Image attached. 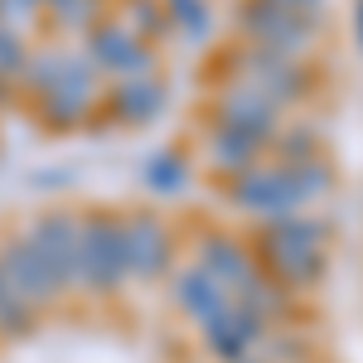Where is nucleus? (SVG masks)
Instances as JSON below:
<instances>
[{"label":"nucleus","mask_w":363,"mask_h":363,"mask_svg":"<svg viewBox=\"0 0 363 363\" xmlns=\"http://www.w3.org/2000/svg\"><path fill=\"white\" fill-rule=\"evenodd\" d=\"M228 203L238 213H247L257 223H272L286 213H306L315 199L335 194L339 174L335 165L320 155V160H301V165H286V160H262V165L242 169L238 179H223Z\"/></svg>","instance_id":"1"},{"label":"nucleus","mask_w":363,"mask_h":363,"mask_svg":"<svg viewBox=\"0 0 363 363\" xmlns=\"http://www.w3.org/2000/svg\"><path fill=\"white\" fill-rule=\"evenodd\" d=\"M330 238L335 233H330L325 218L286 213V218H272V223H257L252 252H257V267L272 281H281L291 296H306L330 272Z\"/></svg>","instance_id":"2"},{"label":"nucleus","mask_w":363,"mask_h":363,"mask_svg":"<svg viewBox=\"0 0 363 363\" xmlns=\"http://www.w3.org/2000/svg\"><path fill=\"white\" fill-rule=\"evenodd\" d=\"M218 83H242L252 92H262L272 107L291 112V107H306L320 87V73L310 68L306 58H286V54H272V49H257V44H233L223 49V58L213 63Z\"/></svg>","instance_id":"3"},{"label":"nucleus","mask_w":363,"mask_h":363,"mask_svg":"<svg viewBox=\"0 0 363 363\" xmlns=\"http://www.w3.org/2000/svg\"><path fill=\"white\" fill-rule=\"evenodd\" d=\"M102 78H97V68L83 58L78 44H68V58H63V73H58V83L44 92V97H34L29 102V112L39 116V126L49 131V136H78V131H92L97 121H102Z\"/></svg>","instance_id":"4"},{"label":"nucleus","mask_w":363,"mask_h":363,"mask_svg":"<svg viewBox=\"0 0 363 363\" xmlns=\"http://www.w3.org/2000/svg\"><path fill=\"white\" fill-rule=\"evenodd\" d=\"M126 281V242H121V213L116 208H83L78 213V296L112 301Z\"/></svg>","instance_id":"5"},{"label":"nucleus","mask_w":363,"mask_h":363,"mask_svg":"<svg viewBox=\"0 0 363 363\" xmlns=\"http://www.w3.org/2000/svg\"><path fill=\"white\" fill-rule=\"evenodd\" d=\"M121 242H126V281L155 286L179 262V233L155 208H126L121 213Z\"/></svg>","instance_id":"6"},{"label":"nucleus","mask_w":363,"mask_h":363,"mask_svg":"<svg viewBox=\"0 0 363 363\" xmlns=\"http://www.w3.org/2000/svg\"><path fill=\"white\" fill-rule=\"evenodd\" d=\"M78 49H83V58L97 68V78H102V83H112V78H145V73H165V68H160V44H145V39H140V34H131V29L121 25L116 15L97 20V25L78 39Z\"/></svg>","instance_id":"7"},{"label":"nucleus","mask_w":363,"mask_h":363,"mask_svg":"<svg viewBox=\"0 0 363 363\" xmlns=\"http://www.w3.org/2000/svg\"><path fill=\"white\" fill-rule=\"evenodd\" d=\"M233 29H238L242 44H257V49H272V54H286V58H306V63L315 58L320 34H325V29L306 25V20L286 15L267 0H238L233 5Z\"/></svg>","instance_id":"8"},{"label":"nucleus","mask_w":363,"mask_h":363,"mask_svg":"<svg viewBox=\"0 0 363 363\" xmlns=\"http://www.w3.org/2000/svg\"><path fill=\"white\" fill-rule=\"evenodd\" d=\"M25 228L29 247L39 252V262L49 267V277L58 281L63 296H78V208H44L34 213Z\"/></svg>","instance_id":"9"},{"label":"nucleus","mask_w":363,"mask_h":363,"mask_svg":"<svg viewBox=\"0 0 363 363\" xmlns=\"http://www.w3.org/2000/svg\"><path fill=\"white\" fill-rule=\"evenodd\" d=\"M169 112V83L165 73H145V78H112L102 87V126L140 131L155 126Z\"/></svg>","instance_id":"10"},{"label":"nucleus","mask_w":363,"mask_h":363,"mask_svg":"<svg viewBox=\"0 0 363 363\" xmlns=\"http://www.w3.org/2000/svg\"><path fill=\"white\" fill-rule=\"evenodd\" d=\"M208 121H218V126H233V131H242L252 136L257 145H267L272 150V140L281 131V107H272L262 92H252L242 83H218L213 87V97H208Z\"/></svg>","instance_id":"11"},{"label":"nucleus","mask_w":363,"mask_h":363,"mask_svg":"<svg viewBox=\"0 0 363 363\" xmlns=\"http://www.w3.org/2000/svg\"><path fill=\"white\" fill-rule=\"evenodd\" d=\"M0 272H5V281L25 296L29 306L39 310V315H49L54 306H63L68 296L58 291V281L49 277V267L39 262V252L29 247L25 228H10V233H0Z\"/></svg>","instance_id":"12"},{"label":"nucleus","mask_w":363,"mask_h":363,"mask_svg":"<svg viewBox=\"0 0 363 363\" xmlns=\"http://www.w3.org/2000/svg\"><path fill=\"white\" fill-rule=\"evenodd\" d=\"M189 262H199L228 296H238V291L262 272L252 242L238 238V233H228V228H203V233H194V257H189Z\"/></svg>","instance_id":"13"},{"label":"nucleus","mask_w":363,"mask_h":363,"mask_svg":"<svg viewBox=\"0 0 363 363\" xmlns=\"http://www.w3.org/2000/svg\"><path fill=\"white\" fill-rule=\"evenodd\" d=\"M267 330H272V325H267L252 306H242V301H233L223 315H213L208 325H199L203 349H208V359H213V363H242V359H252V349L267 339Z\"/></svg>","instance_id":"14"},{"label":"nucleus","mask_w":363,"mask_h":363,"mask_svg":"<svg viewBox=\"0 0 363 363\" xmlns=\"http://www.w3.org/2000/svg\"><path fill=\"white\" fill-rule=\"evenodd\" d=\"M165 291H169V306L179 310L189 325H208L213 315H223L233 306V296L199 262H174V272L165 277Z\"/></svg>","instance_id":"15"},{"label":"nucleus","mask_w":363,"mask_h":363,"mask_svg":"<svg viewBox=\"0 0 363 363\" xmlns=\"http://www.w3.org/2000/svg\"><path fill=\"white\" fill-rule=\"evenodd\" d=\"M199 150H203V165L213 169L218 179H238L242 169L262 165V155H267V145H257L252 136L233 131V126H218V121H208V126H203Z\"/></svg>","instance_id":"16"},{"label":"nucleus","mask_w":363,"mask_h":363,"mask_svg":"<svg viewBox=\"0 0 363 363\" xmlns=\"http://www.w3.org/2000/svg\"><path fill=\"white\" fill-rule=\"evenodd\" d=\"M107 15H112V0H44L39 39H83Z\"/></svg>","instance_id":"17"},{"label":"nucleus","mask_w":363,"mask_h":363,"mask_svg":"<svg viewBox=\"0 0 363 363\" xmlns=\"http://www.w3.org/2000/svg\"><path fill=\"white\" fill-rule=\"evenodd\" d=\"M189 179H194V169H189V155L179 145H160L140 160V189L155 199H179L189 189Z\"/></svg>","instance_id":"18"},{"label":"nucleus","mask_w":363,"mask_h":363,"mask_svg":"<svg viewBox=\"0 0 363 363\" xmlns=\"http://www.w3.org/2000/svg\"><path fill=\"white\" fill-rule=\"evenodd\" d=\"M165 20H169V39H179L189 49L213 44V29H218L213 0H165Z\"/></svg>","instance_id":"19"},{"label":"nucleus","mask_w":363,"mask_h":363,"mask_svg":"<svg viewBox=\"0 0 363 363\" xmlns=\"http://www.w3.org/2000/svg\"><path fill=\"white\" fill-rule=\"evenodd\" d=\"M272 150H277V160L286 165H301V160H320L325 155V131L306 121V116H296V121H281L277 140H272Z\"/></svg>","instance_id":"20"},{"label":"nucleus","mask_w":363,"mask_h":363,"mask_svg":"<svg viewBox=\"0 0 363 363\" xmlns=\"http://www.w3.org/2000/svg\"><path fill=\"white\" fill-rule=\"evenodd\" d=\"M112 15L131 29V34H140L145 44H165L169 39L165 0H112Z\"/></svg>","instance_id":"21"},{"label":"nucleus","mask_w":363,"mask_h":363,"mask_svg":"<svg viewBox=\"0 0 363 363\" xmlns=\"http://www.w3.org/2000/svg\"><path fill=\"white\" fill-rule=\"evenodd\" d=\"M233 301L252 306L257 315H262V320H267V325H277V320H286V315L296 310V296H291V291H286L281 281H272L267 272H257V277H252L247 286H242V291L233 296Z\"/></svg>","instance_id":"22"},{"label":"nucleus","mask_w":363,"mask_h":363,"mask_svg":"<svg viewBox=\"0 0 363 363\" xmlns=\"http://www.w3.org/2000/svg\"><path fill=\"white\" fill-rule=\"evenodd\" d=\"M39 310L29 306L25 296L5 281V272H0V344H15V339H29L34 330H39Z\"/></svg>","instance_id":"23"},{"label":"nucleus","mask_w":363,"mask_h":363,"mask_svg":"<svg viewBox=\"0 0 363 363\" xmlns=\"http://www.w3.org/2000/svg\"><path fill=\"white\" fill-rule=\"evenodd\" d=\"M29 54H34V39L20 34V29H10V25H0V78L15 83V92H20V78H25Z\"/></svg>","instance_id":"24"},{"label":"nucleus","mask_w":363,"mask_h":363,"mask_svg":"<svg viewBox=\"0 0 363 363\" xmlns=\"http://www.w3.org/2000/svg\"><path fill=\"white\" fill-rule=\"evenodd\" d=\"M262 363H310V339L301 335H281V330H267V339L252 349Z\"/></svg>","instance_id":"25"},{"label":"nucleus","mask_w":363,"mask_h":363,"mask_svg":"<svg viewBox=\"0 0 363 363\" xmlns=\"http://www.w3.org/2000/svg\"><path fill=\"white\" fill-rule=\"evenodd\" d=\"M39 15H44V0H0V25L20 29L29 39H39Z\"/></svg>","instance_id":"26"},{"label":"nucleus","mask_w":363,"mask_h":363,"mask_svg":"<svg viewBox=\"0 0 363 363\" xmlns=\"http://www.w3.org/2000/svg\"><path fill=\"white\" fill-rule=\"evenodd\" d=\"M267 5H277V10L306 20V25H315V29H325V15H330V0H267Z\"/></svg>","instance_id":"27"},{"label":"nucleus","mask_w":363,"mask_h":363,"mask_svg":"<svg viewBox=\"0 0 363 363\" xmlns=\"http://www.w3.org/2000/svg\"><path fill=\"white\" fill-rule=\"evenodd\" d=\"M10 107H20V92H15V83L0 78V112H10Z\"/></svg>","instance_id":"28"},{"label":"nucleus","mask_w":363,"mask_h":363,"mask_svg":"<svg viewBox=\"0 0 363 363\" xmlns=\"http://www.w3.org/2000/svg\"><path fill=\"white\" fill-rule=\"evenodd\" d=\"M354 39H359V49H363V0H354Z\"/></svg>","instance_id":"29"},{"label":"nucleus","mask_w":363,"mask_h":363,"mask_svg":"<svg viewBox=\"0 0 363 363\" xmlns=\"http://www.w3.org/2000/svg\"><path fill=\"white\" fill-rule=\"evenodd\" d=\"M242 363H262V359H257V354H252V359H242Z\"/></svg>","instance_id":"30"}]
</instances>
